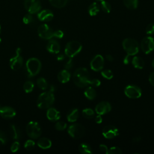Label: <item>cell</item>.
Here are the masks:
<instances>
[{"instance_id": "cell-39", "label": "cell", "mask_w": 154, "mask_h": 154, "mask_svg": "<svg viewBox=\"0 0 154 154\" xmlns=\"http://www.w3.org/2000/svg\"><path fill=\"white\" fill-rule=\"evenodd\" d=\"M7 139V136L5 132L3 131L0 130V146H3L4 144H5Z\"/></svg>"}, {"instance_id": "cell-27", "label": "cell", "mask_w": 154, "mask_h": 154, "mask_svg": "<svg viewBox=\"0 0 154 154\" xmlns=\"http://www.w3.org/2000/svg\"><path fill=\"white\" fill-rule=\"evenodd\" d=\"M23 22L26 25H29L31 26H35L36 24V20L31 13L26 14L23 17Z\"/></svg>"}, {"instance_id": "cell-24", "label": "cell", "mask_w": 154, "mask_h": 154, "mask_svg": "<svg viewBox=\"0 0 154 154\" xmlns=\"http://www.w3.org/2000/svg\"><path fill=\"white\" fill-rule=\"evenodd\" d=\"M133 66L138 69H142L144 66V60L140 57H134L132 60Z\"/></svg>"}, {"instance_id": "cell-32", "label": "cell", "mask_w": 154, "mask_h": 154, "mask_svg": "<svg viewBox=\"0 0 154 154\" xmlns=\"http://www.w3.org/2000/svg\"><path fill=\"white\" fill-rule=\"evenodd\" d=\"M34 87V83L31 81H26L23 84V90L26 93H31Z\"/></svg>"}, {"instance_id": "cell-31", "label": "cell", "mask_w": 154, "mask_h": 154, "mask_svg": "<svg viewBox=\"0 0 154 154\" xmlns=\"http://www.w3.org/2000/svg\"><path fill=\"white\" fill-rule=\"evenodd\" d=\"M37 85L41 90H46L48 88V85L46 80L44 78H39L37 79Z\"/></svg>"}, {"instance_id": "cell-11", "label": "cell", "mask_w": 154, "mask_h": 154, "mask_svg": "<svg viewBox=\"0 0 154 154\" xmlns=\"http://www.w3.org/2000/svg\"><path fill=\"white\" fill-rule=\"evenodd\" d=\"M125 95L131 99H138L141 96V89L134 85H127L125 88Z\"/></svg>"}, {"instance_id": "cell-9", "label": "cell", "mask_w": 154, "mask_h": 154, "mask_svg": "<svg viewBox=\"0 0 154 154\" xmlns=\"http://www.w3.org/2000/svg\"><path fill=\"white\" fill-rule=\"evenodd\" d=\"M24 7L29 13H37L41 9L40 0H25Z\"/></svg>"}, {"instance_id": "cell-22", "label": "cell", "mask_w": 154, "mask_h": 154, "mask_svg": "<svg viewBox=\"0 0 154 154\" xmlns=\"http://www.w3.org/2000/svg\"><path fill=\"white\" fill-rule=\"evenodd\" d=\"M37 146L42 149H49L52 146L51 141L46 137H43L40 138L37 141Z\"/></svg>"}, {"instance_id": "cell-12", "label": "cell", "mask_w": 154, "mask_h": 154, "mask_svg": "<svg viewBox=\"0 0 154 154\" xmlns=\"http://www.w3.org/2000/svg\"><path fill=\"white\" fill-rule=\"evenodd\" d=\"M141 48L143 52L148 54L154 50V39L153 37L147 36L144 37L141 43Z\"/></svg>"}, {"instance_id": "cell-56", "label": "cell", "mask_w": 154, "mask_h": 154, "mask_svg": "<svg viewBox=\"0 0 154 154\" xmlns=\"http://www.w3.org/2000/svg\"><path fill=\"white\" fill-rule=\"evenodd\" d=\"M1 38H0V43H1Z\"/></svg>"}, {"instance_id": "cell-57", "label": "cell", "mask_w": 154, "mask_h": 154, "mask_svg": "<svg viewBox=\"0 0 154 154\" xmlns=\"http://www.w3.org/2000/svg\"><path fill=\"white\" fill-rule=\"evenodd\" d=\"M0 108H1V106H0Z\"/></svg>"}, {"instance_id": "cell-45", "label": "cell", "mask_w": 154, "mask_h": 154, "mask_svg": "<svg viewBox=\"0 0 154 154\" xmlns=\"http://www.w3.org/2000/svg\"><path fill=\"white\" fill-rule=\"evenodd\" d=\"M99 147V149L102 152H103V153H105L106 154H108V150L109 149H108V147L106 145H105V144H100Z\"/></svg>"}, {"instance_id": "cell-13", "label": "cell", "mask_w": 154, "mask_h": 154, "mask_svg": "<svg viewBox=\"0 0 154 154\" xmlns=\"http://www.w3.org/2000/svg\"><path fill=\"white\" fill-rule=\"evenodd\" d=\"M104 66V59L101 55H96L90 62L91 69L96 72L101 70Z\"/></svg>"}, {"instance_id": "cell-26", "label": "cell", "mask_w": 154, "mask_h": 154, "mask_svg": "<svg viewBox=\"0 0 154 154\" xmlns=\"http://www.w3.org/2000/svg\"><path fill=\"white\" fill-rule=\"evenodd\" d=\"M84 95L88 99L93 100L96 97V91L92 87H88L85 89Z\"/></svg>"}, {"instance_id": "cell-54", "label": "cell", "mask_w": 154, "mask_h": 154, "mask_svg": "<svg viewBox=\"0 0 154 154\" xmlns=\"http://www.w3.org/2000/svg\"><path fill=\"white\" fill-rule=\"evenodd\" d=\"M96 1H100V2H101V1H103V0H96Z\"/></svg>"}, {"instance_id": "cell-2", "label": "cell", "mask_w": 154, "mask_h": 154, "mask_svg": "<svg viewBox=\"0 0 154 154\" xmlns=\"http://www.w3.org/2000/svg\"><path fill=\"white\" fill-rule=\"evenodd\" d=\"M55 101V97L53 93L46 91L41 93L37 100V105L40 109H48L50 108Z\"/></svg>"}, {"instance_id": "cell-28", "label": "cell", "mask_w": 154, "mask_h": 154, "mask_svg": "<svg viewBox=\"0 0 154 154\" xmlns=\"http://www.w3.org/2000/svg\"><path fill=\"white\" fill-rule=\"evenodd\" d=\"M79 151L82 154H91L92 150L90 146L85 143H82L79 146Z\"/></svg>"}, {"instance_id": "cell-46", "label": "cell", "mask_w": 154, "mask_h": 154, "mask_svg": "<svg viewBox=\"0 0 154 154\" xmlns=\"http://www.w3.org/2000/svg\"><path fill=\"white\" fill-rule=\"evenodd\" d=\"M94 120H95V122L97 124H100L102 122V117L101 116V115L100 114H98L97 116H96L95 117V119H94Z\"/></svg>"}, {"instance_id": "cell-49", "label": "cell", "mask_w": 154, "mask_h": 154, "mask_svg": "<svg viewBox=\"0 0 154 154\" xmlns=\"http://www.w3.org/2000/svg\"><path fill=\"white\" fill-rule=\"evenodd\" d=\"M64 59V55L63 54H60L57 57V60L58 61H62Z\"/></svg>"}, {"instance_id": "cell-47", "label": "cell", "mask_w": 154, "mask_h": 154, "mask_svg": "<svg viewBox=\"0 0 154 154\" xmlns=\"http://www.w3.org/2000/svg\"><path fill=\"white\" fill-rule=\"evenodd\" d=\"M130 61H131V55L127 54V55L125 56V57L124 58V59H123V63H124L125 64H128L129 63Z\"/></svg>"}, {"instance_id": "cell-16", "label": "cell", "mask_w": 154, "mask_h": 154, "mask_svg": "<svg viewBox=\"0 0 154 154\" xmlns=\"http://www.w3.org/2000/svg\"><path fill=\"white\" fill-rule=\"evenodd\" d=\"M16 114L14 108L10 106H3L0 108V116L5 119H9L15 117Z\"/></svg>"}, {"instance_id": "cell-52", "label": "cell", "mask_w": 154, "mask_h": 154, "mask_svg": "<svg viewBox=\"0 0 154 154\" xmlns=\"http://www.w3.org/2000/svg\"><path fill=\"white\" fill-rule=\"evenodd\" d=\"M55 90V87L54 85H51L50 86V87H49V91L53 93Z\"/></svg>"}, {"instance_id": "cell-34", "label": "cell", "mask_w": 154, "mask_h": 154, "mask_svg": "<svg viewBox=\"0 0 154 154\" xmlns=\"http://www.w3.org/2000/svg\"><path fill=\"white\" fill-rule=\"evenodd\" d=\"M100 7H101L102 10L106 13H109L111 10V6L110 4L104 0L101 1Z\"/></svg>"}, {"instance_id": "cell-30", "label": "cell", "mask_w": 154, "mask_h": 154, "mask_svg": "<svg viewBox=\"0 0 154 154\" xmlns=\"http://www.w3.org/2000/svg\"><path fill=\"white\" fill-rule=\"evenodd\" d=\"M67 1L68 0H49L51 4L57 8L64 7L67 4Z\"/></svg>"}, {"instance_id": "cell-21", "label": "cell", "mask_w": 154, "mask_h": 154, "mask_svg": "<svg viewBox=\"0 0 154 154\" xmlns=\"http://www.w3.org/2000/svg\"><path fill=\"white\" fill-rule=\"evenodd\" d=\"M57 78L60 82L66 83L70 80V74L67 69H64L58 73L57 75Z\"/></svg>"}, {"instance_id": "cell-35", "label": "cell", "mask_w": 154, "mask_h": 154, "mask_svg": "<svg viewBox=\"0 0 154 154\" xmlns=\"http://www.w3.org/2000/svg\"><path fill=\"white\" fill-rule=\"evenodd\" d=\"M101 75L102 76L106 79H111L113 78V73L111 72V70L109 69H106L101 72Z\"/></svg>"}, {"instance_id": "cell-53", "label": "cell", "mask_w": 154, "mask_h": 154, "mask_svg": "<svg viewBox=\"0 0 154 154\" xmlns=\"http://www.w3.org/2000/svg\"><path fill=\"white\" fill-rule=\"evenodd\" d=\"M152 65L153 67L154 68V59H153V61H152Z\"/></svg>"}, {"instance_id": "cell-6", "label": "cell", "mask_w": 154, "mask_h": 154, "mask_svg": "<svg viewBox=\"0 0 154 154\" xmlns=\"http://www.w3.org/2000/svg\"><path fill=\"white\" fill-rule=\"evenodd\" d=\"M82 49L81 44L78 41H70L68 42L65 47L64 52L66 56L73 58L77 55Z\"/></svg>"}, {"instance_id": "cell-38", "label": "cell", "mask_w": 154, "mask_h": 154, "mask_svg": "<svg viewBox=\"0 0 154 154\" xmlns=\"http://www.w3.org/2000/svg\"><path fill=\"white\" fill-rule=\"evenodd\" d=\"M122 153V150L118 147H111L108 150V154H121Z\"/></svg>"}, {"instance_id": "cell-17", "label": "cell", "mask_w": 154, "mask_h": 154, "mask_svg": "<svg viewBox=\"0 0 154 154\" xmlns=\"http://www.w3.org/2000/svg\"><path fill=\"white\" fill-rule=\"evenodd\" d=\"M46 49L50 53L58 54L60 51V45L56 40L51 38L46 45Z\"/></svg>"}, {"instance_id": "cell-8", "label": "cell", "mask_w": 154, "mask_h": 154, "mask_svg": "<svg viewBox=\"0 0 154 154\" xmlns=\"http://www.w3.org/2000/svg\"><path fill=\"white\" fill-rule=\"evenodd\" d=\"M67 132L72 138H80L85 134V129L82 125L78 123H75L71 125L69 127Z\"/></svg>"}, {"instance_id": "cell-37", "label": "cell", "mask_w": 154, "mask_h": 154, "mask_svg": "<svg viewBox=\"0 0 154 154\" xmlns=\"http://www.w3.org/2000/svg\"><path fill=\"white\" fill-rule=\"evenodd\" d=\"M67 127V124L64 122H58L55 125V128L58 131H63Z\"/></svg>"}, {"instance_id": "cell-4", "label": "cell", "mask_w": 154, "mask_h": 154, "mask_svg": "<svg viewBox=\"0 0 154 154\" xmlns=\"http://www.w3.org/2000/svg\"><path fill=\"white\" fill-rule=\"evenodd\" d=\"M122 46L128 55L131 56L136 55L139 51V45L137 40L131 38H126L123 40Z\"/></svg>"}, {"instance_id": "cell-25", "label": "cell", "mask_w": 154, "mask_h": 154, "mask_svg": "<svg viewBox=\"0 0 154 154\" xmlns=\"http://www.w3.org/2000/svg\"><path fill=\"white\" fill-rule=\"evenodd\" d=\"M100 10V6L97 2L91 3L88 8V13L90 16H96Z\"/></svg>"}, {"instance_id": "cell-23", "label": "cell", "mask_w": 154, "mask_h": 154, "mask_svg": "<svg viewBox=\"0 0 154 154\" xmlns=\"http://www.w3.org/2000/svg\"><path fill=\"white\" fill-rule=\"evenodd\" d=\"M79 117V112L78 109L73 108L70 109L67 114V119L69 122H74L77 120Z\"/></svg>"}, {"instance_id": "cell-44", "label": "cell", "mask_w": 154, "mask_h": 154, "mask_svg": "<svg viewBox=\"0 0 154 154\" xmlns=\"http://www.w3.org/2000/svg\"><path fill=\"white\" fill-rule=\"evenodd\" d=\"M73 65V60H72V58H70L69 60L67 61V63L65 64L64 65V67L66 68V69L68 70V69H70L72 67Z\"/></svg>"}, {"instance_id": "cell-1", "label": "cell", "mask_w": 154, "mask_h": 154, "mask_svg": "<svg viewBox=\"0 0 154 154\" xmlns=\"http://www.w3.org/2000/svg\"><path fill=\"white\" fill-rule=\"evenodd\" d=\"M73 79L74 83L78 87H85L90 84V78L89 72L87 69L79 67L75 71L73 75Z\"/></svg>"}, {"instance_id": "cell-50", "label": "cell", "mask_w": 154, "mask_h": 154, "mask_svg": "<svg viewBox=\"0 0 154 154\" xmlns=\"http://www.w3.org/2000/svg\"><path fill=\"white\" fill-rule=\"evenodd\" d=\"M106 58L107 60H108V61H113V60H114L113 57H112L111 55H106Z\"/></svg>"}, {"instance_id": "cell-3", "label": "cell", "mask_w": 154, "mask_h": 154, "mask_svg": "<svg viewBox=\"0 0 154 154\" xmlns=\"http://www.w3.org/2000/svg\"><path fill=\"white\" fill-rule=\"evenodd\" d=\"M26 70L29 78L37 75L40 71L42 64L37 58H30L26 62Z\"/></svg>"}, {"instance_id": "cell-41", "label": "cell", "mask_w": 154, "mask_h": 154, "mask_svg": "<svg viewBox=\"0 0 154 154\" xmlns=\"http://www.w3.org/2000/svg\"><path fill=\"white\" fill-rule=\"evenodd\" d=\"M146 32L147 34L151 35L154 34V23H150L147 25L146 29Z\"/></svg>"}, {"instance_id": "cell-48", "label": "cell", "mask_w": 154, "mask_h": 154, "mask_svg": "<svg viewBox=\"0 0 154 154\" xmlns=\"http://www.w3.org/2000/svg\"><path fill=\"white\" fill-rule=\"evenodd\" d=\"M149 80L150 83L153 86H154V72L152 73L150 75L149 78Z\"/></svg>"}, {"instance_id": "cell-43", "label": "cell", "mask_w": 154, "mask_h": 154, "mask_svg": "<svg viewBox=\"0 0 154 154\" xmlns=\"http://www.w3.org/2000/svg\"><path fill=\"white\" fill-rule=\"evenodd\" d=\"M64 35V33L61 30H57L55 31H54L53 36L58 38H61Z\"/></svg>"}, {"instance_id": "cell-55", "label": "cell", "mask_w": 154, "mask_h": 154, "mask_svg": "<svg viewBox=\"0 0 154 154\" xmlns=\"http://www.w3.org/2000/svg\"><path fill=\"white\" fill-rule=\"evenodd\" d=\"M0 32H1V25H0Z\"/></svg>"}, {"instance_id": "cell-20", "label": "cell", "mask_w": 154, "mask_h": 154, "mask_svg": "<svg viewBox=\"0 0 154 154\" xmlns=\"http://www.w3.org/2000/svg\"><path fill=\"white\" fill-rule=\"evenodd\" d=\"M10 134L13 140H19L20 138L22 133L20 128L15 125L10 126Z\"/></svg>"}, {"instance_id": "cell-18", "label": "cell", "mask_w": 154, "mask_h": 154, "mask_svg": "<svg viewBox=\"0 0 154 154\" xmlns=\"http://www.w3.org/2000/svg\"><path fill=\"white\" fill-rule=\"evenodd\" d=\"M37 17L40 21L49 22L53 19L54 14L51 10L46 9L39 11L37 14Z\"/></svg>"}, {"instance_id": "cell-29", "label": "cell", "mask_w": 154, "mask_h": 154, "mask_svg": "<svg viewBox=\"0 0 154 154\" xmlns=\"http://www.w3.org/2000/svg\"><path fill=\"white\" fill-rule=\"evenodd\" d=\"M124 5L130 10H135L138 7V0H123Z\"/></svg>"}, {"instance_id": "cell-19", "label": "cell", "mask_w": 154, "mask_h": 154, "mask_svg": "<svg viewBox=\"0 0 154 154\" xmlns=\"http://www.w3.org/2000/svg\"><path fill=\"white\" fill-rule=\"evenodd\" d=\"M46 117L48 120L52 122H55L58 120L60 119V113L54 108H48L46 112Z\"/></svg>"}, {"instance_id": "cell-51", "label": "cell", "mask_w": 154, "mask_h": 154, "mask_svg": "<svg viewBox=\"0 0 154 154\" xmlns=\"http://www.w3.org/2000/svg\"><path fill=\"white\" fill-rule=\"evenodd\" d=\"M141 138L140 137H136L132 139V141L134 142H138V141H141Z\"/></svg>"}, {"instance_id": "cell-42", "label": "cell", "mask_w": 154, "mask_h": 154, "mask_svg": "<svg viewBox=\"0 0 154 154\" xmlns=\"http://www.w3.org/2000/svg\"><path fill=\"white\" fill-rule=\"evenodd\" d=\"M92 87H97L99 86H100V80L97 79H90V84Z\"/></svg>"}, {"instance_id": "cell-40", "label": "cell", "mask_w": 154, "mask_h": 154, "mask_svg": "<svg viewBox=\"0 0 154 154\" xmlns=\"http://www.w3.org/2000/svg\"><path fill=\"white\" fill-rule=\"evenodd\" d=\"M19 148H20V143L19 141H16L12 143L10 147V150L12 152H16L17 151L19 150Z\"/></svg>"}, {"instance_id": "cell-33", "label": "cell", "mask_w": 154, "mask_h": 154, "mask_svg": "<svg viewBox=\"0 0 154 154\" xmlns=\"http://www.w3.org/2000/svg\"><path fill=\"white\" fill-rule=\"evenodd\" d=\"M82 114L84 117L90 119L94 117V112L93 110L91 108H85L82 110Z\"/></svg>"}, {"instance_id": "cell-36", "label": "cell", "mask_w": 154, "mask_h": 154, "mask_svg": "<svg viewBox=\"0 0 154 154\" xmlns=\"http://www.w3.org/2000/svg\"><path fill=\"white\" fill-rule=\"evenodd\" d=\"M35 147V142L32 140H28L24 144V147L27 150H31Z\"/></svg>"}, {"instance_id": "cell-14", "label": "cell", "mask_w": 154, "mask_h": 154, "mask_svg": "<svg viewBox=\"0 0 154 154\" xmlns=\"http://www.w3.org/2000/svg\"><path fill=\"white\" fill-rule=\"evenodd\" d=\"M102 135L107 139H112L119 135V130L113 125H106L102 130Z\"/></svg>"}, {"instance_id": "cell-7", "label": "cell", "mask_w": 154, "mask_h": 154, "mask_svg": "<svg viewBox=\"0 0 154 154\" xmlns=\"http://www.w3.org/2000/svg\"><path fill=\"white\" fill-rule=\"evenodd\" d=\"M9 62L10 66L13 70H18L22 67L23 60L21 55V49L20 48H17L16 49L15 55L10 59Z\"/></svg>"}, {"instance_id": "cell-5", "label": "cell", "mask_w": 154, "mask_h": 154, "mask_svg": "<svg viewBox=\"0 0 154 154\" xmlns=\"http://www.w3.org/2000/svg\"><path fill=\"white\" fill-rule=\"evenodd\" d=\"M26 132L29 137L32 139H37L41 135L42 129L38 123L31 121L26 125Z\"/></svg>"}, {"instance_id": "cell-10", "label": "cell", "mask_w": 154, "mask_h": 154, "mask_svg": "<svg viewBox=\"0 0 154 154\" xmlns=\"http://www.w3.org/2000/svg\"><path fill=\"white\" fill-rule=\"evenodd\" d=\"M37 32L39 37L43 39L49 40L54 37L53 30L46 23L42 24L38 26Z\"/></svg>"}, {"instance_id": "cell-15", "label": "cell", "mask_w": 154, "mask_h": 154, "mask_svg": "<svg viewBox=\"0 0 154 154\" xmlns=\"http://www.w3.org/2000/svg\"><path fill=\"white\" fill-rule=\"evenodd\" d=\"M111 109V104L106 101L99 102L95 107V111L97 114L103 115L109 112Z\"/></svg>"}]
</instances>
